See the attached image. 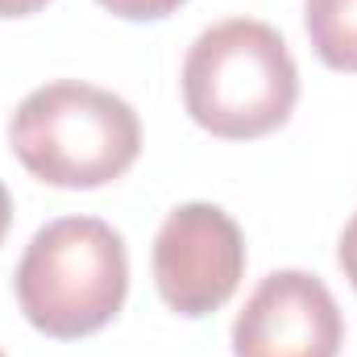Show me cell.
Wrapping results in <instances>:
<instances>
[{
	"instance_id": "9",
	"label": "cell",
	"mask_w": 357,
	"mask_h": 357,
	"mask_svg": "<svg viewBox=\"0 0 357 357\" xmlns=\"http://www.w3.org/2000/svg\"><path fill=\"white\" fill-rule=\"evenodd\" d=\"M50 0H0V17H33Z\"/></svg>"
},
{
	"instance_id": "3",
	"label": "cell",
	"mask_w": 357,
	"mask_h": 357,
	"mask_svg": "<svg viewBox=\"0 0 357 357\" xmlns=\"http://www.w3.org/2000/svg\"><path fill=\"white\" fill-rule=\"evenodd\" d=\"M8 146L33 178L91 191L137 162L142 121L112 91L59 79L17 104L8 121Z\"/></svg>"
},
{
	"instance_id": "2",
	"label": "cell",
	"mask_w": 357,
	"mask_h": 357,
	"mask_svg": "<svg viewBox=\"0 0 357 357\" xmlns=\"http://www.w3.org/2000/svg\"><path fill=\"white\" fill-rule=\"evenodd\" d=\"M25 320L54 337L79 341L100 333L129 295L125 237L100 216H63L33 233L13 274Z\"/></svg>"
},
{
	"instance_id": "11",
	"label": "cell",
	"mask_w": 357,
	"mask_h": 357,
	"mask_svg": "<svg viewBox=\"0 0 357 357\" xmlns=\"http://www.w3.org/2000/svg\"><path fill=\"white\" fill-rule=\"evenodd\" d=\"M0 357H4V354H0Z\"/></svg>"
},
{
	"instance_id": "5",
	"label": "cell",
	"mask_w": 357,
	"mask_h": 357,
	"mask_svg": "<svg viewBox=\"0 0 357 357\" xmlns=\"http://www.w3.org/2000/svg\"><path fill=\"white\" fill-rule=\"evenodd\" d=\"M345 316L333 291L307 270H274L233 324V357H337Z\"/></svg>"
},
{
	"instance_id": "6",
	"label": "cell",
	"mask_w": 357,
	"mask_h": 357,
	"mask_svg": "<svg viewBox=\"0 0 357 357\" xmlns=\"http://www.w3.org/2000/svg\"><path fill=\"white\" fill-rule=\"evenodd\" d=\"M303 25L324 67L357 75V0H307Z\"/></svg>"
},
{
	"instance_id": "10",
	"label": "cell",
	"mask_w": 357,
	"mask_h": 357,
	"mask_svg": "<svg viewBox=\"0 0 357 357\" xmlns=\"http://www.w3.org/2000/svg\"><path fill=\"white\" fill-rule=\"evenodd\" d=\"M8 225H13V195H8V187L0 183V241H4V233H8Z\"/></svg>"
},
{
	"instance_id": "8",
	"label": "cell",
	"mask_w": 357,
	"mask_h": 357,
	"mask_svg": "<svg viewBox=\"0 0 357 357\" xmlns=\"http://www.w3.org/2000/svg\"><path fill=\"white\" fill-rule=\"evenodd\" d=\"M337 262H341L345 278L354 282V291H357V212H354V220L345 225L341 241H337Z\"/></svg>"
},
{
	"instance_id": "7",
	"label": "cell",
	"mask_w": 357,
	"mask_h": 357,
	"mask_svg": "<svg viewBox=\"0 0 357 357\" xmlns=\"http://www.w3.org/2000/svg\"><path fill=\"white\" fill-rule=\"evenodd\" d=\"M112 17H125V21H162L178 13L187 0H100Z\"/></svg>"
},
{
	"instance_id": "4",
	"label": "cell",
	"mask_w": 357,
	"mask_h": 357,
	"mask_svg": "<svg viewBox=\"0 0 357 357\" xmlns=\"http://www.w3.org/2000/svg\"><path fill=\"white\" fill-rule=\"evenodd\" d=\"M245 274V237L216 204H178L154 237V287L162 303L187 316H212L233 299Z\"/></svg>"
},
{
	"instance_id": "1",
	"label": "cell",
	"mask_w": 357,
	"mask_h": 357,
	"mask_svg": "<svg viewBox=\"0 0 357 357\" xmlns=\"http://www.w3.org/2000/svg\"><path fill=\"white\" fill-rule=\"evenodd\" d=\"M299 100V67L282 33L233 17L204 29L183 59V104L199 129L225 142H254L282 129Z\"/></svg>"
}]
</instances>
